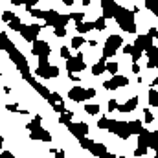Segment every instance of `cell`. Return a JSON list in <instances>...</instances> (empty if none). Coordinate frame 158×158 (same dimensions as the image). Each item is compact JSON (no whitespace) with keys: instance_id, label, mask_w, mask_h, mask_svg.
Here are the masks:
<instances>
[{"instance_id":"6da1fadb","label":"cell","mask_w":158,"mask_h":158,"mask_svg":"<svg viewBox=\"0 0 158 158\" xmlns=\"http://www.w3.org/2000/svg\"><path fill=\"white\" fill-rule=\"evenodd\" d=\"M28 13L33 15V17H37V19H44L46 20V26H52L53 30L55 28H66V24L72 19L70 15H61L55 9H44V11H40V9L31 7V9H28Z\"/></svg>"},{"instance_id":"7a4b0ae2","label":"cell","mask_w":158,"mask_h":158,"mask_svg":"<svg viewBox=\"0 0 158 158\" xmlns=\"http://www.w3.org/2000/svg\"><path fill=\"white\" fill-rule=\"evenodd\" d=\"M114 19L118 22V26L127 31V33H136V22H134V9H127V7H121L116 6V11H114Z\"/></svg>"},{"instance_id":"3957f363","label":"cell","mask_w":158,"mask_h":158,"mask_svg":"<svg viewBox=\"0 0 158 158\" xmlns=\"http://www.w3.org/2000/svg\"><path fill=\"white\" fill-rule=\"evenodd\" d=\"M98 127L99 129H107L110 131L112 134L119 136L121 140H127L131 136V131H129V121H118V119H109V118H101L98 121Z\"/></svg>"},{"instance_id":"277c9868","label":"cell","mask_w":158,"mask_h":158,"mask_svg":"<svg viewBox=\"0 0 158 158\" xmlns=\"http://www.w3.org/2000/svg\"><path fill=\"white\" fill-rule=\"evenodd\" d=\"M35 74H37L39 77H42V79L57 77V76H59V68L48 64V55H40L39 57V66H37Z\"/></svg>"},{"instance_id":"5b68a950","label":"cell","mask_w":158,"mask_h":158,"mask_svg":"<svg viewBox=\"0 0 158 158\" xmlns=\"http://www.w3.org/2000/svg\"><path fill=\"white\" fill-rule=\"evenodd\" d=\"M96 96V90L94 88H83V86H74L70 92H68V98L72 101H85V99H90Z\"/></svg>"},{"instance_id":"8992f818","label":"cell","mask_w":158,"mask_h":158,"mask_svg":"<svg viewBox=\"0 0 158 158\" xmlns=\"http://www.w3.org/2000/svg\"><path fill=\"white\" fill-rule=\"evenodd\" d=\"M121 44H123V39L119 35H110L107 39V42H105V48H103V59L107 61V57L116 55V52H118V48Z\"/></svg>"},{"instance_id":"52a82bcc","label":"cell","mask_w":158,"mask_h":158,"mask_svg":"<svg viewBox=\"0 0 158 158\" xmlns=\"http://www.w3.org/2000/svg\"><path fill=\"white\" fill-rule=\"evenodd\" d=\"M40 30H42L40 24H28V26L22 28L20 35H22V39L26 40V42H33V40L37 39V35L40 33Z\"/></svg>"},{"instance_id":"ba28073f","label":"cell","mask_w":158,"mask_h":158,"mask_svg":"<svg viewBox=\"0 0 158 158\" xmlns=\"http://www.w3.org/2000/svg\"><path fill=\"white\" fill-rule=\"evenodd\" d=\"M86 68L85 61H83V53H77L70 59H66V70L68 72H83Z\"/></svg>"},{"instance_id":"9c48e42d","label":"cell","mask_w":158,"mask_h":158,"mask_svg":"<svg viewBox=\"0 0 158 158\" xmlns=\"http://www.w3.org/2000/svg\"><path fill=\"white\" fill-rule=\"evenodd\" d=\"M50 52H52V48H50V44L46 42V40H40V39H35L31 42V53L33 55H50Z\"/></svg>"},{"instance_id":"30bf717a","label":"cell","mask_w":158,"mask_h":158,"mask_svg":"<svg viewBox=\"0 0 158 158\" xmlns=\"http://www.w3.org/2000/svg\"><path fill=\"white\" fill-rule=\"evenodd\" d=\"M127 85H129V79L125 77V76H116V74H114L112 79H109V81L103 83V86H105L107 90H116V88L127 86Z\"/></svg>"},{"instance_id":"8fae6325","label":"cell","mask_w":158,"mask_h":158,"mask_svg":"<svg viewBox=\"0 0 158 158\" xmlns=\"http://www.w3.org/2000/svg\"><path fill=\"white\" fill-rule=\"evenodd\" d=\"M66 127H68V131L74 134V136H77V140L81 136H86L88 134V125L86 123H72V121H68V123H64Z\"/></svg>"},{"instance_id":"7c38bea8","label":"cell","mask_w":158,"mask_h":158,"mask_svg":"<svg viewBox=\"0 0 158 158\" xmlns=\"http://www.w3.org/2000/svg\"><path fill=\"white\" fill-rule=\"evenodd\" d=\"M116 2L114 0H101V9H103V17L105 19H114V11H116Z\"/></svg>"},{"instance_id":"4fadbf2b","label":"cell","mask_w":158,"mask_h":158,"mask_svg":"<svg viewBox=\"0 0 158 158\" xmlns=\"http://www.w3.org/2000/svg\"><path fill=\"white\" fill-rule=\"evenodd\" d=\"M94 156H99V158H107V156H110V158H114V155H110V153H107V147L103 145V143H96L94 142V145L88 149Z\"/></svg>"},{"instance_id":"5bb4252c","label":"cell","mask_w":158,"mask_h":158,"mask_svg":"<svg viewBox=\"0 0 158 158\" xmlns=\"http://www.w3.org/2000/svg\"><path fill=\"white\" fill-rule=\"evenodd\" d=\"M151 44H153V39H151V35L147 33V35H138V37H136V42H134L132 46L143 52V50H147Z\"/></svg>"},{"instance_id":"9a60e30c","label":"cell","mask_w":158,"mask_h":158,"mask_svg":"<svg viewBox=\"0 0 158 158\" xmlns=\"http://www.w3.org/2000/svg\"><path fill=\"white\" fill-rule=\"evenodd\" d=\"M30 136L31 140H42V142H52V134L48 131H44L42 127L37 129V131H30Z\"/></svg>"},{"instance_id":"2e32d148","label":"cell","mask_w":158,"mask_h":158,"mask_svg":"<svg viewBox=\"0 0 158 158\" xmlns=\"http://www.w3.org/2000/svg\"><path fill=\"white\" fill-rule=\"evenodd\" d=\"M136 107H138V98H131L127 103L118 105V112H132Z\"/></svg>"},{"instance_id":"e0dca14e","label":"cell","mask_w":158,"mask_h":158,"mask_svg":"<svg viewBox=\"0 0 158 158\" xmlns=\"http://www.w3.org/2000/svg\"><path fill=\"white\" fill-rule=\"evenodd\" d=\"M105 70H107V61L101 57V59H99V61L92 66V74H94V76H101Z\"/></svg>"},{"instance_id":"ac0fdd59","label":"cell","mask_w":158,"mask_h":158,"mask_svg":"<svg viewBox=\"0 0 158 158\" xmlns=\"http://www.w3.org/2000/svg\"><path fill=\"white\" fill-rule=\"evenodd\" d=\"M143 129H145V127H143V123H142L140 119L129 121V131H131V134H140V132H142Z\"/></svg>"},{"instance_id":"d6986e66","label":"cell","mask_w":158,"mask_h":158,"mask_svg":"<svg viewBox=\"0 0 158 158\" xmlns=\"http://www.w3.org/2000/svg\"><path fill=\"white\" fill-rule=\"evenodd\" d=\"M92 28H94V22H85V20H83V22H77V24H76V30H77L79 33H86V31H90Z\"/></svg>"},{"instance_id":"ffe728a7","label":"cell","mask_w":158,"mask_h":158,"mask_svg":"<svg viewBox=\"0 0 158 158\" xmlns=\"http://www.w3.org/2000/svg\"><path fill=\"white\" fill-rule=\"evenodd\" d=\"M7 26H9L13 31H22V28H24V24L20 22V19H19V17H15L11 22H7Z\"/></svg>"},{"instance_id":"44dd1931","label":"cell","mask_w":158,"mask_h":158,"mask_svg":"<svg viewBox=\"0 0 158 158\" xmlns=\"http://www.w3.org/2000/svg\"><path fill=\"white\" fill-rule=\"evenodd\" d=\"M40 121H42V118H40L39 114L35 116V118L31 119L30 123H28V131H37V129H40Z\"/></svg>"},{"instance_id":"7402d4cb","label":"cell","mask_w":158,"mask_h":158,"mask_svg":"<svg viewBox=\"0 0 158 158\" xmlns=\"http://www.w3.org/2000/svg\"><path fill=\"white\" fill-rule=\"evenodd\" d=\"M149 105L151 107H158V90H155V88L149 90Z\"/></svg>"},{"instance_id":"603a6c76","label":"cell","mask_w":158,"mask_h":158,"mask_svg":"<svg viewBox=\"0 0 158 158\" xmlns=\"http://www.w3.org/2000/svg\"><path fill=\"white\" fill-rule=\"evenodd\" d=\"M105 22H107V19H105V17H99V19L94 22V30H98V31H103V30H105V26H107Z\"/></svg>"},{"instance_id":"cb8c5ba5","label":"cell","mask_w":158,"mask_h":158,"mask_svg":"<svg viewBox=\"0 0 158 158\" xmlns=\"http://www.w3.org/2000/svg\"><path fill=\"white\" fill-rule=\"evenodd\" d=\"M85 112L90 114V116H94V114L99 112V105H86V107H85Z\"/></svg>"},{"instance_id":"d4e9b609","label":"cell","mask_w":158,"mask_h":158,"mask_svg":"<svg viewBox=\"0 0 158 158\" xmlns=\"http://www.w3.org/2000/svg\"><path fill=\"white\" fill-rule=\"evenodd\" d=\"M70 17H72V20H76V24H77V22H83L85 13H83V11H76V13H70Z\"/></svg>"},{"instance_id":"484cf974","label":"cell","mask_w":158,"mask_h":158,"mask_svg":"<svg viewBox=\"0 0 158 158\" xmlns=\"http://www.w3.org/2000/svg\"><path fill=\"white\" fill-rule=\"evenodd\" d=\"M83 44H85V39H83V37H74V39H72V48H76V50L81 48Z\"/></svg>"},{"instance_id":"4316f807","label":"cell","mask_w":158,"mask_h":158,"mask_svg":"<svg viewBox=\"0 0 158 158\" xmlns=\"http://www.w3.org/2000/svg\"><path fill=\"white\" fill-rule=\"evenodd\" d=\"M13 19H15V15H13L11 11H4V13H2V22H11Z\"/></svg>"},{"instance_id":"83f0119b","label":"cell","mask_w":158,"mask_h":158,"mask_svg":"<svg viewBox=\"0 0 158 158\" xmlns=\"http://www.w3.org/2000/svg\"><path fill=\"white\" fill-rule=\"evenodd\" d=\"M147 151H149V147H140V145H138V149L134 151V156H145Z\"/></svg>"},{"instance_id":"f1b7e54d","label":"cell","mask_w":158,"mask_h":158,"mask_svg":"<svg viewBox=\"0 0 158 158\" xmlns=\"http://www.w3.org/2000/svg\"><path fill=\"white\" fill-rule=\"evenodd\" d=\"M107 72L116 74L118 72V63H107Z\"/></svg>"},{"instance_id":"f546056e","label":"cell","mask_w":158,"mask_h":158,"mask_svg":"<svg viewBox=\"0 0 158 158\" xmlns=\"http://www.w3.org/2000/svg\"><path fill=\"white\" fill-rule=\"evenodd\" d=\"M114 110H118V101L116 99H110L109 101V112H114Z\"/></svg>"},{"instance_id":"4dcf8cb0","label":"cell","mask_w":158,"mask_h":158,"mask_svg":"<svg viewBox=\"0 0 158 158\" xmlns=\"http://www.w3.org/2000/svg\"><path fill=\"white\" fill-rule=\"evenodd\" d=\"M143 112H145V123H151V121L155 119V116H153V112H151L149 109H145Z\"/></svg>"},{"instance_id":"1f68e13d","label":"cell","mask_w":158,"mask_h":158,"mask_svg":"<svg viewBox=\"0 0 158 158\" xmlns=\"http://www.w3.org/2000/svg\"><path fill=\"white\" fill-rule=\"evenodd\" d=\"M66 35V28H55V37H64Z\"/></svg>"},{"instance_id":"d6a6232c","label":"cell","mask_w":158,"mask_h":158,"mask_svg":"<svg viewBox=\"0 0 158 158\" xmlns=\"http://www.w3.org/2000/svg\"><path fill=\"white\" fill-rule=\"evenodd\" d=\"M61 57H63V59H70V57H72L66 46H63V48H61Z\"/></svg>"},{"instance_id":"836d02e7","label":"cell","mask_w":158,"mask_h":158,"mask_svg":"<svg viewBox=\"0 0 158 158\" xmlns=\"http://www.w3.org/2000/svg\"><path fill=\"white\" fill-rule=\"evenodd\" d=\"M37 2H39V0H24V6H26V11H28V9H31V7H33V6H35Z\"/></svg>"},{"instance_id":"e575fe53","label":"cell","mask_w":158,"mask_h":158,"mask_svg":"<svg viewBox=\"0 0 158 158\" xmlns=\"http://www.w3.org/2000/svg\"><path fill=\"white\" fill-rule=\"evenodd\" d=\"M68 77L72 79L74 83H79V77H77V76H76V72H68Z\"/></svg>"},{"instance_id":"d590c367","label":"cell","mask_w":158,"mask_h":158,"mask_svg":"<svg viewBox=\"0 0 158 158\" xmlns=\"http://www.w3.org/2000/svg\"><path fill=\"white\" fill-rule=\"evenodd\" d=\"M147 33H149L151 37H156V39H158V30H156V28H151V30H149Z\"/></svg>"},{"instance_id":"8d00e7d4","label":"cell","mask_w":158,"mask_h":158,"mask_svg":"<svg viewBox=\"0 0 158 158\" xmlns=\"http://www.w3.org/2000/svg\"><path fill=\"white\" fill-rule=\"evenodd\" d=\"M6 110H11V112H15V110H19V107H17V105H6Z\"/></svg>"},{"instance_id":"74e56055","label":"cell","mask_w":158,"mask_h":158,"mask_svg":"<svg viewBox=\"0 0 158 158\" xmlns=\"http://www.w3.org/2000/svg\"><path fill=\"white\" fill-rule=\"evenodd\" d=\"M132 72H134V74H140V66H138V63L132 64Z\"/></svg>"},{"instance_id":"f35d334b","label":"cell","mask_w":158,"mask_h":158,"mask_svg":"<svg viewBox=\"0 0 158 158\" xmlns=\"http://www.w3.org/2000/svg\"><path fill=\"white\" fill-rule=\"evenodd\" d=\"M123 52H125V53H129V55H131V53H132V46H125V48H123Z\"/></svg>"},{"instance_id":"ab89813d","label":"cell","mask_w":158,"mask_h":158,"mask_svg":"<svg viewBox=\"0 0 158 158\" xmlns=\"http://www.w3.org/2000/svg\"><path fill=\"white\" fill-rule=\"evenodd\" d=\"M11 4H15V6H19V4H24V0H9Z\"/></svg>"},{"instance_id":"60d3db41","label":"cell","mask_w":158,"mask_h":158,"mask_svg":"<svg viewBox=\"0 0 158 158\" xmlns=\"http://www.w3.org/2000/svg\"><path fill=\"white\" fill-rule=\"evenodd\" d=\"M63 4H66V6H74V0H61Z\"/></svg>"},{"instance_id":"b9f144b4","label":"cell","mask_w":158,"mask_h":158,"mask_svg":"<svg viewBox=\"0 0 158 158\" xmlns=\"http://www.w3.org/2000/svg\"><path fill=\"white\" fill-rule=\"evenodd\" d=\"M2 156H7V158H11V156H13V155H11L9 151H2Z\"/></svg>"},{"instance_id":"7bdbcfd3","label":"cell","mask_w":158,"mask_h":158,"mask_svg":"<svg viewBox=\"0 0 158 158\" xmlns=\"http://www.w3.org/2000/svg\"><path fill=\"white\" fill-rule=\"evenodd\" d=\"M151 85H153V86H156V85H158V77L155 79V81H153V83H151Z\"/></svg>"},{"instance_id":"ee69618b","label":"cell","mask_w":158,"mask_h":158,"mask_svg":"<svg viewBox=\"0 0 158 158\" xmlns=\"http://www.w3.org/2000/svg\"><path fill=\"white\" fill-rule=\"evenodd\" d=\"M155 151H156V158H158V147H156V149H155Z\"/></svg>"},{"instance_id":"f6af8a7d","label":"cell","mask_w":158,"mask_h":158,"mask_svg":"<svg viewBox=\"0 0 158 158\" xmlns=\"http://www.w3.org/2000/svg\"><path fill=\"white\" fill-rule=\"evenodd\" d=\"M156 134H158V131H156Z\"/></svg>"}]
</instances>
